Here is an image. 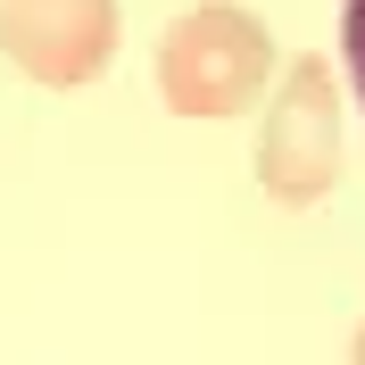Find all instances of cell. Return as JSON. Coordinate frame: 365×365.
<instances>
[{"label": "cell", "instance_id": "cell-1", "mask_svg": "<svg viewBox=\"0 0 365 365\" xmlns=\"http://www.w3.org/2000/svg\"><path fill=\"white\" fill-rule=\"evenodd\" d=\"M266 75H274V34L232 0H200L158 34V91L175 116H200V125L241 116L266 91Z\"/></svg>", "mask_w": 365, "mask_h": 365}, {"label": "cell", "instance_id": "cell-2", "mask_svg": "<svg viewBox=\"0 0 365 365\" xmlns=\"http://www.w3.org/2000/svg\"><path fill=\"white\" fill-rule=\"evenodd\" d=\"M257 182L274 207H316L341 182V91L324 58H299L257 125Z\"/></svg>", "mask_w": 365, "mask_h": 365}, {"label": "cell", "instance_id": "cell-3", "mask_svg": "<svg viewBox=\"0 0 365 365\" xmlns=\"http://www.w3.org/2000/svg\"><path fill=\"white\" fill-rule=\"evenodd\" d=\"M0 50L42 91H75L116 58V0H0Z\"/></svg>", "mask_w": 365, "mask_h": 365}, {"label": "cell", "instance_id": "cell-4", "mask_svg": "<svg viewBox=\"0 0 365 365\" xmlns=\"http://www.w3.org/2000/svg\"><path fill=\"white\" fill-rule=\"evenodd\" d=\"M341 67H349V83L365 100V0H341Z\"/></svg>", "mask_w": 365, "mask_h": 365}, {"label": "cell", "instance_id": "cell-5", "mask_svg": "<svg viewBox=\"0 0 365 365\" xmlns=\"http://www.w3.org/2000/svg\"><path fill=\"white\" fill-rule=\"evenodd\" d=\"M349 365H365V324H357V341H349Z\"/></svg>", "mask_w": 365, "mask_h": 365}]
</instances>
